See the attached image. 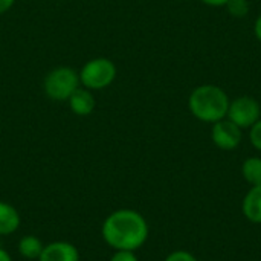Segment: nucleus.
Listing matches in <instances>:
<instances>
[{"instance_id":"1","label":"nucleus","mask_w":261,"mask_h":261,"mask_svg":"<svg viewBox=\"0 0 261 261\" xmlns=\"http://www.w3.org/2000/svg\"><path fill=\"white\" fill-rule=\"evenodd\" d=\"M101 234L116 251H136L148 239V225L138 211L118 210L104 220Z\"/></svg>"},{"instance_id":"2","label":"nucleus","mask_w":261,"mask_h":261,"mask_svg":"<svg viewBox=\"0 0 261 261\" xmlns=\"http://www.w3.org/2000/svg\"><path fill=\"white\" fill-rule=\"evenodd\" d=\"M191 113L203 122L225 119L229 109V98L223 89L213 84L199 86L193 90L188 101Z\"/></svg>"},{"instance_id":"3","label":"nucleus","mask_w":261,"mask_h":261,"mask_svg":"<svg viewBox=\"0 0 261 261\" xmlns=\"http://www.w3.org/2000/svg\"><path fill=\"white\" fill-rule=\"evenodd\" d=\"M80 73L67 66H60L50 70L43 83L44 93L54 101H67L80 87Z\"/></svg>"},{"instance_id":"4","label":"nucleus","mask_w":261,"mask_h":261,"mask_svg":"<svg viewBox=\"0 0 261 261\" xmlns=\"http://www.w3.org/2000/svg\"><path fill=\"white\" fill-rule=\"evenodd\" d=\"M115 78L116 66L112 60L104 57L87 61L80 72V81L89 90H102L109 87Z\"/></svg>"},{"instance_id":"5","label":"nucleus","mask_w":261,"mask_h":261,"mask_svg":"<svg viewBox=\"0 0 261 261\" xmlns=\"http://www.w3.org/2000/svg\"><path fill=\"white\" fill-rule=\"evenodd\" d=\"M260 104L251 96H240L229 102L228 118L240 128L252 127L260 119Z\"/></svg>"},{"instance_id":"6","label":"nucleus","mask_w":261,"mask_h":261,"mask_svg":"<svg viewBox=\"0 0 261 261\" xmlns=\"http://www.w3.org/2000/svg\"><path fill=\"white\" fill-rule=\"evenodd\" d=\"M211 138L219 148L234 150L242 141V128L229 119H220L214 122Z\"/></svg>"},{"instance_id":"7","label":"nucleus","mask_w":261,"mask_h":261,"mask_svg":"<svg viewBox=\"0 0 261 261\" xmlns=\"http://www.w3.org/2000/svg\"><path fill=\"white\" fill-rule=\"evenodd\" d=\"M38 261H80V252L69 242H52L43 248Z\"/></svg>"},{"instance_id":"8","label":"nucleus","mask_w":261,"mask_h":261,"mask_svg":"<svg viewBox=\"0 0 261 261\" xmlns=\"http://www.w3.org/2000/svg\"><path fill=\"white\" fill-rule=\"evenodd\" d=\"M67 102L70 106V110L78 116H87L96 107V101H95V96L92 95V92L89 89H81V87H78L70 95Z\"/></svg>"},{"instance_id":"9","label":"nucleus","mask_w":261,"mask_h":261,"mask_svg":"<svg viewBox=\"0 0 261 261\" xmlns=\"http://www.w3.org/2000/svg\"><path fill=\"white\" fill-rule=\"evenodd\" d=\"M20 214L18 211L6 203V202H0V236H11L14 234L18 226H20Z\"/></svg>"},{"instance_id":"10","label":"nucleus","mask_w":261,"mask_h":261,"mask_svg":"<svg viewBox=\"0 0 261 261\" xmlns=\"http://www.w3.org/2000/svg\"><path fill=\"white\" fill-rule=\"evenodd\" d=\"M243 214L252 223H261V185L252 187L245 196Z\"/></svg>"},{"instance_id":"11","label":"nucleus","mask_w":261,"mask_h":261,"mask_svg":"<svg viewBox=\"0 0 261 261\" xmlns=\"http://www.w3.org/2000/svg\"><path fill=\"white\" fill-rule=\"evenodd\" d=\"M17 248H18V252H20L21 257H24L28 260H37L40 257L44 245L35 236H24V237L20 239Z\"/></svg>"},{"instance_id":"12","label":"nucleus","mask_w":261,"mask_h":261,"mask_svg":"<svg viewBox=\"0 0 261 261\" xmlns=\"http://www.w3.org/2000/svg\"><path fill=\"white\" fill-rule=\"evenodd\" d=\"M243 177L252 187L261 185V159L260 158H248L242 167Z\"/></svg>"},{"instance_id":"13","label":"nucleus","mask_w":261,"mask_h":261,"mask_svg":"<svg viewBox=\"0 0 261 261\" xmlns=\"http://www.w3.org/2000/svg\"><path fill=\"white\" fill-rule=\"evenodd\" d=\"M226 8H228L231 15L245 17L249 11V3H248V0H229L226 3Z\"/></svg>"},{"instance_id":"14","label":"nucleus","mask_w":261,"mask_h":261,"mask_svg":"<svg viewBox=\"0 0 261 261\" xmlns=\"http://www.w3.org/2000/svg\"><path fill=\"white\" fill-rule=\"evenodd\" d=\"M249 138H251L252 145H254L257 150H260L261 151V119H258V121L251 127V135H249Z\"/></svg>"},{"instance_id":"15","label":"nucleus","mask_w":261,"mask_h":261,"mask_svg":"<svg viewBox=\"0 0 261 261\" xmlns=\"http://www.w3.org/2000/svg\"><path fill=\"white\" fill-rule=\"evenodd\" d=\"M110 261H138V257L133 251H116Z\"/></svg>"},{"instance_id":"16","label":"nucleus","mask_w":261,"mask_h":261,"mask_svg":"<svg viewBox=\"0 0 261 261\" xmlns=\"http://www.w3.org/2000/svg\"><path fill=\"white\" fill-rule=\"evenodd\" d=\"M165 261H197V260H196L190 252H187V251H176V252L170 254Z\"/></svg>"},{"instance_id":"17","label":"nucleus","mask_w":261,"mask_h":261,"mask_svg":"<svg viewBox=\"0 0 261 261\" xmlns=\"http://www.w3.org/2000/svg\"><path fill=\"white\" fill-rule=\"evenodd\" d=\"M15 0H0V14H5L6 11H9L12 8Z\"/></svg>"},{"instance_id":"18","label":"nucleus","mask_w":261,"mask_h":261,"mask_svg":"<svg viewBox=\"0 0 261 261\" xmlns=\"http://www.w3.org/2000/svg\"><path fill=\"white\" fill-rule=\"evenodd\" d=\"M205 5H210V6H226V3L229 0H202Z\"/></svg>"},{"instance_id":"19","label":"nucleus","mask_w":261,"mask_h":261,"mask_svg":"<svg viewBox=\"0 0 261 261\" xmlns=\"http://www.w3.org/2000/svg\"><path fill=\"white\" fill-rule=\"evenodd\" d=\"M254 31H255V35L257 38L261 41V15L255 20V26H254Z\"/></svg>"},{"instance_id":"20","label":"nucleus","mask_w":261,"mask_h":261,"mask_svg":"<svg viewBox=\"0 0 261 261\" xmlns=\"http://www.w3.org/2000/svg\"><path fill=\"white\" fill-rule=\"evenodd\" d=\"M0 261H12L11 255L5 249H2V248H0Z\"/></svg>"}]
</instances>
